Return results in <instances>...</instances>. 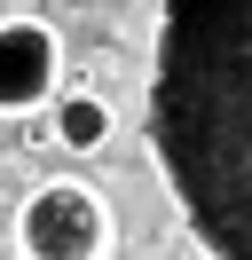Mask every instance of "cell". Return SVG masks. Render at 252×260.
I'll list each match as a JSON object with an SVG mask.
<instances>
[{
    "mask_svg": "<svg viewBox=\"0 0 252 260\" xmlns=\"http://www.w3.org/2000/svg\"><path fill=\"white\" fill-rule=\"evenodd\" d=\"M47 118H55V142L63 150H103L110 134H118V118H110V95L103 87H55V103H47Z\"/></svg>",
    "mask_w": 252,
    "mask_h": 260,
    "instance_id": "277c9868",
    "label": "cell"
},
{
    "mask_svg": "<svg viewBox=\"0 0 252 260\" xmlns=\"http://www.w3.org/2000/svg\"><path fill=\"white\" fill-rule=\"evenodd\" d=\"M8 252H24V260H94V252H118V221H110L103 189L87 174H55V181L24 189V205L8 221Z\"/></svg>",
    "mask_w": 252,
    "mask_h": 260,
    "instance_id": "7a4b0ae2",
    "label": "cell"
},
{
    "mask_svg": "<svg viewBox=\"0 0 252 260\" xmlns=\"http://www.w3.org/2000/svg\"><path fill=\"white\" fill-rule=\"evenodd\" d=\"M94 8H110V0H94Z\"/></svg>",
    "mask_w": 252,
    "mask_h": 260,
    "instance_id": "5b68a950",
    "label": "cell"
},
{
    "mask_svg": "<svg viewBox=\"0 0 252 260\" xmlns=\"http://www.w3.org/2000/svg\"><path fill=\"white\" fill-rule=\"evenodd\" d=\"M142 134L197 252L252 260V0H158Z\"/></svg>",
    "mask_w": 252,
    "mask_h": 260,
    "instance_id": "6da1fadb",
    "label": "cell"
},
{
    "mask_svg": "<svg viewBox=\"0 0 252 260\" xmlns=\"http://www.w3.org/2000/svg\"><path fill=\"white\" fill-rule=\"evenodd\" d=\"M63 87V40L47 16H0V111H47Z\"/></svg>",
    "mask_w": 252,
    "mask_h": 260,
    "instance_id": "3957f363",
    "label": "cell"
}]
</instances>
